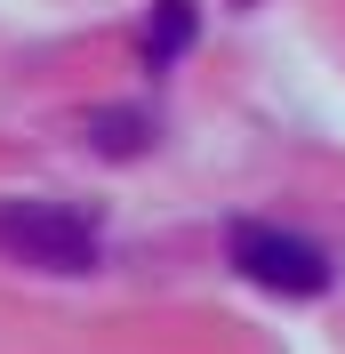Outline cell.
<instances>
[{
  "instance_id": "7a4b0ae2",
  "label": "cell",
  "mask_w": 345,
  "mask_h": 354,
  "mask_svg": "<svg viewBox=\"0 0 345 354\" xmlns=\"http://www.w3.org/2000/svg\"><path fill=\"white\" fill-rule=\"evenodd\" d=\"M225 258L257 290H281V298H322L329 290V250L305 242V234H281V225H257V218H241L225 234Z\"/></svg>"
},
{
  "instance_id": "277c9868",
  "label": "cell",
  "mask_w": 345,
  "mask_h": 354,
  "mask_svg": "<svg viewBox=\"0 0 345 354\" xmlns=\"http://www.w3.org/2000/svg\"><path fill=\"white\" fill-rule=\"evenodd\" d=\"M97 153H137L145 145V113H97Z\"/></svg>"
},
{
  "instance_id": "6da1fadb",
  "label": "cell",
  "mask_w": 345,
  "mask_h": 354,
  "mask_svg": "<svg viewBox=\"0 0 345 354\" xmlns=\"http://www.w3.org/2000/svg\"><path fill=\"white\" fill-rule=\"evenodd\" d=\"M0 250L41 274H88L97 266V225L65 201H0Z\"/></svg>"
},
{
  "instance_id": "3957f363",
  "label": "cell",
  "mask_w": 345,
  "mask_h": 354,
  "mask_svg": "<svg viewBox=\"0 0 345 354\" xmlns=\"http://www.w3.org/2000/svg\"><path fill=\"white\" fill-rule=\"evenodd\" d=\"M193 41V0H152V24H145V65L161 73L169 57H185Z\"/></svg>"
}]
</instances>
